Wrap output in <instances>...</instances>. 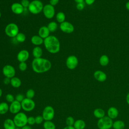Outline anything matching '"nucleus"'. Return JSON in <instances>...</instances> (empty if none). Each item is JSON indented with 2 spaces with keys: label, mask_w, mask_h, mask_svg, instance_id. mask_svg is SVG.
Wrapping results in <instances>:
<instances>
[{
  "label": "nucleus",
  "mask_w": 129,
  "mask_h": 129,
  "mask_svg": "<svg viewBox=\"0 0 129 129\" xmlns=\"http://www.w3.org/2000/svg\"><path fill=\"white\" fill-rule=\"evenodd\" d=\"M33 71L36 73L41 74L48 71L51 68V62L48 59L40 57L34 58L31 63Z\"/></svg>",
  "instance_id": "nucleus-1"
},
{
  "label": "nucleus",
  "mask_w": 129,
  "mask_h": 129,
  "mask_svg": "<svg viewBox=\"0 0 129 129\" xmlns=\"http://www.w3.org/2000/svg\"><path fill=\"white\" fill-rule=\"evenodd\" d=\"M43 44L46 50L50 53L58 52L60 48V44L58 39L53 35H49L44 39Z\"/></svg>",
  "instance_id": "nucleus-2"
},
{
  "label": "nucleus",
  "mask_w": 129,
  "mask_h": 129,
  "mask_svg": "<svg viewBox=\"0 0 129 129\" xmlns=\"http://www.w3.org/2000/svg\"><path fill=\"white\" fill-rule=\"evenodd\" d=\"M43 7V4L41 1L33 0L30 2L28 9L31 14L36 15L42 11Z\"/></svg>",
  "instance_id": "nucleus-3"
},
{
  "label": "nucleus",
  "mask_w": 129,
  "mask_h": 129,
  "mask_svg": "<svg viewBox=\"0 0 129 129\" xmlns=\"http://www.w3.org/2000/svg\"><path fill=\"white\" fill-rule=\"evenodd\" d=\"M27 119L28 117L25 113L19 112L15 114L13 120L16 127L22 128L27 125Z\"/></svg>",
  "instance_id": "nucleus-4"
},
{
  "label": "nucleus",
  "mask_w": 129,
  "mask_h": 129,
  "mask_svg": "<svg viewBox=\"0 0 129 129\" xmlns=\"http://www.w3.org/2000/svg\"><path fill=\"white\" fill-rule=\"evenodd\" d=\"M19 29L18 25L14 23L8 24L5 28V32L6 35L9 37L14 38L19 33Z\"/></svg>",
  "instance_id": "nucleus-5"
},
{
  "label": "nucleus",
  "mask_w": 129,
  "mask_h": 129,
  "mask_svg": "<svg viewBox=\"0 0 129 129\" xmlns=\"http://www.w3.org/2000/svg\"><path fill=\"white\" fill-rule=\"evenodd\" d=\"M112 119L108 116L99 119L97 121V125L99 129H110L113 125Z\"/></svg>",
  "instance_id": "nucleus-6"
},
{
  "label": "nucleus",
  "mask_w": 129,
  "mask_h": 129,
  "mask_svg": "<svg viewBox=\"0 0 129 129\" xmlns=\"http://www.w3.org/2000/svg\"><path fill=\"white\" fill-rule=\"evenodd\" d=\"M22 108L25 111H32L35 107V103L32 99L25 98L21 102Z\"/></svg>",
  "instance_id": "nucleus-7"
},
{
  "label": "nucleus",
  "mask_w": 129,
  "mask_h": 129,
  "mask_svg": "<svg viewBox=\"0 0 129 129\" xmlns=\"http://www.w3.org/2000/svg\"><path fill=\"white\" fill-rule=\"evenodd\" d=\"M42 116L45 121L51 120L54 116V108L51 106H46L42 111Z\"/></svg>",
  "instance_id": "nucleus-8"
},
{
  "label": "nucleus",
  "mask_w": 129,
  "mask_h": 129,
  "mask_svg": "<svg viewBox=\"0 0 129 129\" xmlns=\"http://www.w3.org/2000/svg\"><path fill=\"white\" fill-rule=\"evenodd\" d=\"M42 12L45 17L48 19H50L53 18L55 13L54 6L49 4L44 6Z\"/></svg>",
  "instance_id": "nucleus-9"
},
{
  "label": "nucleus",
  "mask_w": 129,
  "mask_h": 129,
  "mask_svg": "<svg viewBox=\"0 0 129 129\" xmlns=\"http://www.w3.org/2000/svg\"><path fill=\"white\" fill-rule=\"evenodd\" d=\"M79 63V60L77 57L74 55L69 56L66 61L67 67L70 70H74L77 68Z\"/></svg>",
  "instance_id": "nucleus-10"
},
{
  "label": "nucleus",
  "mask_w": 129,
  "mask_h": 129,
  "mask_svg": "<svg viewBox=\"0 0 129 129\" xmlns=\"http://www.w3.org/2000/svg\"><path fill=\"white\" fill-rule=\"evenodd\" d=\"M2 72L5 77L12 78L15 77L16 71L14 67L10 64H6L3 68Z\"/></svg>",
  "instance_id": "nucleus-11"
},
{
  "label": "nucleus",
  "mask_w": 129,
  "mask_h": 129,
  "mask_svg": "<svg viewBox=\"0 0 129 129\" xmlns=\"http://www.w3.org/2000/svg\"><path fill=\"white\" fill-rule=\"evenodd\" d=\"M59 28L62 32L68 34L73 33L75 30L74 25L68 21H64L60 23Z\"/></svg>",
  "instance_id": "nucleus-12"
},
{
  "label": "nucleus",
  "mask_w": 129,
  "mask_h": 129,
  "mask_svg": "<svg viewBox=\"0 0 129 129\" xmlns=\"http://www.w3.org/2000/svg\"><path fill=\"white\" fill-rule=\"evenodd\" d=\"M22 108L21 102L15 100L11 103L9 106V111L12 114H17L19 113Z\"/></svg>",
  "instance_id": "nucleus-13"
},
{
  "label": "nucleus",
  "mask_w": 129,
  "mask_h": 129,
  "mask_svg": "<svg viewBox=\"0 0 129 129\" xmlns=\"http://www.w3.org/2000/svg\"><path fill=\"white\" fill-rule=\"evenodd\" d=\"M29 57V52L27 50L22 49L20 50L17 54V58L18 60L21 62H26Z\"/></svg>",
  "instance_id": "nucleus-14"
},
{
  "label": "nucleus",
  "mask_w": 129,
  "mask_h": 129,
  "mask_svg": "<svg viewBox=\"0 0 129 129\" xmlns=\"http://www.w3.org/2000/svg\"><path fill=\"white\" fill-rule=\"evenodd\" d=\"M11 10L13 13L16 15H20L22 14L24 11V8L21 4L19 3H13L11 7Z\"/></svg>",
  "instance_id": "nucleus-15"
},
{
  "label": "nucleus",
  "mask_w": 129,
  "mask_h": 129,
  "mask_svg": "<svg viewBox=\"0 0 129 129\" xmlns=\"http://www.w3.org/2000/svg\"><path fill=\"white\" fill-rule=\"evenodd\" d=\"M93 76L95 80L100 82H103L107 79V75L105 72L101 70H97L94 72Z\"/></svg>",
  "instance_id": "nucleus-16"
},
{
  "label": "nucleus",
  "mask_w": 129,
  "mask_h": 129,
  "mask_svg": "<svg viewBox=\"0 0 129 129\" xmlns=\"http://www.w3.org/2000/svg\"><path fill=\"white\" fill-rule=\"evenodd\" d=\"M50 31L46 26L41 27L38 30V35L42 38L44 39L45 38L48 37L50 35Z\"/></svg>",
  "instance_id": "nucleus-17"
},
{
  "label": "nucleus",
  "mask_w": 129,
  "mask_h": 129,
  "mask_svg": "<svg viewBox=\"0 0 129 129\" xmlns=\"http://www.w3.org/2000/svg\"><path fill=\"white\" fill-rule=\"evenodd\" d=\"M107 116L112 119H115L118 115V110L115 107L111 106L107 110Z\"/></svg>",
  "instance_id": "nucleus-18"
},
{
  "label": "nucleus",
  "mask_w": 129,
  "mask_h": 129,
  "mask_svg": "<svg viewBox=\"0 0 129 129\" xmlns=\"http://www.w3.org/2000/svg\"><path fill=\"white\" fill-rule=\"evenodd\" d=\"M31 42L34 45L39 46L43 43L44 39L38 35H35L31 37Z\"/></svg>",
  "instance_id": "nucleus-19"
},
{
  "label": "nucleus",
  "mask_w": 129,
  "mask_h": 129,
  "mask_svg": "<svg viewBox=\"0 0 129 129\" xmlns=\"http://www.w3.org/2000/svg\"><path fill=\"white\" fill-rule=\"evenodd\" d=\"M4 129H15L16 126L13 120L7 118L4 122Z\"/></svg>",
  "instance_id": "nucleus-20"
},
{
  "label": "nucleus",
  "mask_w": 129,
  "mask_h": 129,
  "mask_svg": "<svg viewBox=\"0 0 129 129\" xmlns=\"http://www.w3.org/2000/svg\"><path fill=\"white\" fill-rule=\"evenodd\" d=\"M42 53V49L40 46H36L34 47L32 50V55L34 58L41 57Z\"/></svg>",
  "instance_id": "nucleus-21"
},
{
  "label": "nucleus",
  "mask_w": 129,
  "mask_h": 129,
  "mask_svg": "<svg viewBox=\"0 0 129 129\" xmlns=\"http://www.w3.org/2000/svg\"><path fill=\"white\" fill-rule=\"evenodd\" d=\"M93 115L96 118L100 119L105 116V112L103 109L100 108H97L94 110Z\"/></svg>",
  "instance_id": "nucleus-22"
},
{
  "label": "nucleus",
  "mask_w": 129,
  "mask_h": 129,
  "mask_svg": "<svg viewBox=\"0 0 129 129\" xmlns=\"http://www.w3.org/2000/svg\"><path fill=\"white\" fill-rule=\"evenodd\" d=\"M99 64L102 67L107 66L109 62V57L106 54L102 55L99 59Z\"/></svg>",
  "instance_id": "nucleus-23"
},
{
  "label": "nucleus",
  "mask_w": 129,
  "mask_h": 129,
  "mask_svg": "<svg viewBox=\"0 0 129 129\" xmlns=\"http://www.w3.org/2000/svg\"><path fill=\"white\" fill-rule=\"evenodd\" d=\"M10 84L13 87L17 88L21 86L22 82L21 80L19 78L17 77H14L11 79Z\"/></svg>",
  "instance_id": "nucleus-24"
},
{
  "label": "nucleus",
  "mask_w": 129,
  "mask_h": 129,
  "mask_svg": "<svg viewBox=\"0 0 129 129\" xmlns=\"http://www.w3.org/2000/svg\"><path fill=\"white\" fill-rule=\"evenodd\" d=\"M73 126L75 129H84L86 127V123L82 119H77L75 120Z\"/></svg>",
  "instance_id": "nucleus-25"
},
{
  "label": "nucleus",
  "mask_w": 129,
  "mask_h": 129,
  "mask_svg": "<svg viewBox=\"0 0 129 129\" xmlns=\"http://www.w3.org/2000/svg\"><path fill=\"white\" fill-rule=\"evenodd\" d=\"M112 127L113 129H124L125 123L121 120H117L113 122Z\"/></svg>",
  "instance_id": "nucleus-26"
},
{
  "label": "nucleus",
  "mask_w": 129,
  "mask_h": 129,
  "mask_svg": "<svg viewBox=\"0 0 129 129\" xmlns=\"http://www.w3.org/2000/svg\"><path fill=\"white\" fill-rule=\"evenodd\" d=\"M9 110V106L7 103L3 102L0 103V114H5Z\"/></svg>",
  "instance_id": "nucleus-27"
},
{
  "label": "nucleus",
  "mask_w": 129,
  "mask_h": 129,
  "mask_svg": "<svg viewBox=\"0 0 129 129\" xmlns=\"http://www.w3.org/2000/svg\"><path fill=\"white\" fill-rule=\"evenodd\" d=\"M55 18L57 22L60 24L65 21L66 15L64 13L62 12H59L56 14Z\"/></svg>",
  "instance_id": "nucleus-28"
},
{
  "label": "nucleus",
  "mask_w": 129,
  "mask_h": 129,
  "mask_svg": "<svg viewBox=\"0 0 129 129\" xmlns=\"http://www.w3.org/2000/svg\"><path fill=\"white\" fill-rule=\"evenodd\" d=\"M50 32H53L56 30L58 27L57 23L54 21H51L49 23L47 26Z\"/></svg>",
  "instance_id": "nucleus-29"
},
{
  "label": "nucleus",
  "mask_w": 129,
  "mask_h": 129,
  "mask_svg": "<svg viewBox=\"0 0 129 129\" xmlns=\"http://www.w3.org/2000/svg\"><path fill=\"white\" fill-rule=\"evenodd\" d=\"M43 127L44 129H55V125L51 120H46L43 123Z\"/></svg>",
  "instance_id": "nucleus-30"
},
{
  "label": "nucleus",
  "mask_w": 129,
  "mask_h": 129,
  "mask_svg": "<svg viewBox=\"0 0 129 129\" xmlns=\"http://www.w3.org/2000/svg\"><path fill=\"white\" fill-rule=\"evenodd\" d=\"M16 40L20 42V43H23L26 40V35L21 32H19L15 37Z\"/></svg>",
  "instance_id": "nucleus-31"
},
{
  "label": "nucleus",
  "mask_w": 129,
  "mask_h": 129,
  "mask_svg": "<svg viewBox=\"0 0 129 129\" xmlns=\"http://www.w3.org/2000/svg\"><path fill=\"white\" fill-rule=\"evenodd\" d=\"M26 98L29 99H32L35 96V91L32 89H28L26 93Z\"/></svg>",
  "instance_id": "nucleus-32"
},
{
  "label": "nucleus",
  "mask_w": 129,
  "mask_h": 129,
  "mask_svg": "<svg viewBox=\"0 0 129 129\" xmlns=\"http://www.w3.org/2000/svg\"><path fill=\"white\" fill-rule=\"evenodd\" d=\"M75 120L72 116H68L66 120V123L67 126H73Z\"/></svg>",
  "instance_id": "nucleus-33"
},
{
  "label": "nucleus",
  "mask_w": 129,
  "mask_h": 129,
  "mask_svg": "<svg viewBox=\"0 0 129 129\" xmlns=\"http://www.w3.org/2000/svg\"><path fill=\"white\" fill-rule=\"evenodd\" d=\"M19 70L22 71L24 72L25 71L27 68V64L26 62H21L19 64Z\"/></svg>",
  "instance_id": "nucleus-34"
},
{
  "label": "nucleus",
  "mask_w": 129,
  "mask_h": 129,
  "mask_svg": "<svg viewBox=\"0 0 129 129\" xmlns=\"http://www.w3.org/2000/svg\"><path fill=\"white\" fill-rule=\"evenodd\" d=\"M6 99L7 101H8V102L12 103V102H13L15 100V98L14 96L12 94H8L6 96Z\"/></svg>",
  "instance_id": "nucleus-35"
},
{
  "label": "nucleus",
  "mask_w": 129,
  "mask_h": 129,
  "mask_svg": "<svg viewBox=\"0 0 129 129\" xmlns=\"http://www.w3.org/2000/svg\"><path fill=\"white\" fill-rule=\"evenodd\" d=\"M35 123V117L31 116L28 117L27 119V124H29V125H33Z\"/></svg>",
  "instance_id": "nucleus-36"
},
{
  "label": "nucleus",
  "mask_w": 129,
  "mask_h": 129,
  "mask_svg": "<svg viewBox=\"0 0 129 129\" xmlns=\"http://www.w3.org/2000/svg\"><path fill=\"white\" fill-rule=\"evenodd\" d=\"M35 123L38 124H41L44 120L42 115H37L35 117Z\"/></svg>",
  "instance_id": "nucleus-37"
},
{
  "label": "nucleus",
  "mask_w": 129,
  "mask_h": 129,
  "mask_svg": "<svg viewBox=\"0 0 129 129\" xmlns=\"http://www.w3.org/2000/svg\"><path fill=\"white\" fill-rule=\"evenodd\" d=\"M21 4L22 5V6L24 7V8H28L30 2L29 0H21Z\"/></svg>",
  "instance_id": "nucleus-38"
},
{
  "label": "nucleus",
  "mask_w": 129,
  "mask_h": 129,
  "mask_svg": "<svg viewBox=\"0 0 129 129\" xmlns=\"http://www.w3.org/2000/svg\"><path fill=\"white\" fill-rule=\"evenodd\" d=\"M24 99V96L22 94H18L15 97V100L20 102H21Z\"/></svg>",
  "instance_id": "nucleus-39"
},
{
  "label": "nucleus",
  "mask_w": 129,
  "mask_h": 129,
  "mask_svg": "<svg viewBox=\"0 0 129 129\" xmlns=\"http://www.w3.org/2000/svg\"><path fill=\"white\" fill-rule=\"evenodd\" d=\"M85 6V2L81 3H78V4H77L76 8L79 11H82V10H83L84 9Z\"/></svg>",
  "instance_id": "nucleus-40"
},
{
  "label": "nucleus",
  "mask_w": 129,
  "mask_h": 129,
  "mask_svg": "<svg viewBox=\"0 0 129 129\" xmlns=\"http://www.w3.org/2000/svg\"><path fill=\"white\" fill-rule=\"evenodd\" d=\"M59 1V0H49V4L53 6H55L58 3Z\"/></svg>",
  "instance_id": "nucleus-41"
},
{
  "label": "nucleus",
  "mask_w": 129,
  "mask_h": 129,
  "mask_svg": "<svg viewBox=\"0 0 129 129\" xmlns=\"http://www.w3.org/2000/svg\"><path fill=\"white\" fill-rule=\"evenodd\" d=\"M11 82V79L7 78V77H5L4 79V83L5 85H9V84H10Z\"/></svg>",
  "instance_id": "nucleus-42"
},
{
  "label": "nucleus",
  "mask_w": 129,
  "mask_h": 129,
  "mask_svg": "<svg viewBox=\"0 0 129 129\" xmlns=\"http://www.w3.org/2000/svg\"><path fill=\"white\" fill-rule=\"evenodd\" d=\"M95 0H85L84 2L86 4H87V5H92V4H93L95 2Z\"/></svg>",
  "instance_id": "nucleus-43"
},
{
  "label": "nucleus",
  "mask_w": 129,
  "mask_h": 129,
  "mask_svg": "<svg viewBox=\"0 0 129 129\" xmlns=\"http://www.w3.org/2000/svg\"><path fill=\"white\" fill-rule=\"evenodd\" d=\"M21 129H32L31 127L29 125H26L25 126L22 127L21 128Z\"/></svg>",
  "instance_id": "nucleus-44"
},
{
  "label": "nucleus",
  "mask_w": 129,
  "mask_h": 129,
  "mask_svg": "<svg viewBox=\"0 0 129 129\" xmlns=\"http://www.w3.org/2000/svg\"><path fill=\"white\" fill-rule=\"evenodd\" d=\"M63 129H75L73 126H66Z\"/></svg>",
  "instance_id": "nucleus-45"
},
{
  "label": "nucleus",
  "mask_w": 129,
  "mask_h": 129,
  "mask_svg": "<svg viewBox=\"0 0 129 129\" xmlns=\"http://www.w3.org/2000/svg\"><path fill=\"white\" fill-rule=\"evenodd\" d=\"M126 101L127 103L129 105V92L127 94L126 96Z\"/></svg>",
  "instance_id": "nucleus-46"
},
{
  "label": "nucleus",
  "mask_w": 129,
  "mask_h": 129,
  "mask_svg": "<svg viewBox=\"0 0 129 129\" xmlns=\"http://www.w3.org/2000/svg\"><path fill=\"white\" fill-rule=\"evenodd\" d=\"M125 8L127 10L129 11V1L127 2L125 4Z\"/></svg>",
  "instance_id": "nucleus-47"
},
{
  "label": "nucleus",
  "mask_w": 129,
  "mask_h": 129,
  "mask_svg": "<svg viewBox=\"0 0 129 129\" xmlns=\"http://www.w3.org/2000/svg\"><path fill=\"white\" fill-rule=\"evenodd\" d=\"M77 4L78 3H83L84 2L85 0H74Z\"/></svg>",
  "instance_id": "nucleus-48"
},
{
  "label": "nucleus",
  "mask_w": 129,
  "mask_h": 129,
  "mask_svg": "<svg viewBox=\"0 0 129 129\" xmlns=\"http://www.w3.org/2000/svg\"><path fill=\"white\" fill-rule=\"evenodd\" d=\"M2 94H3V91H2V90L1 89V88H0V97L2 96Z\"/></svg>",
  "instance_id": "nucleus-49"
},
{
  "label": "nucleus",
  "mask_w": 129,
  "mask_h": 129,
  "mask_svg": "<svg viewBox=\"0 0 129 129\" xmlns=\"http://www.w3.org/2000/svg\"><path fill=\"white\" fill-rule=\"evenodd\" d=\"M15 129H21V127H16L15 128Z\"/></svg>",
  "instance_id": "nucleus-50"
},
{
  "label": "nucleus",
  "mask_w": 129,
  "mask_h": 129,
  "mask_svg": "<svg viewBox=\"0 0 129 129\" xmlns=\"http://www.w3.org/2000/svg\"><path fill=\"white\" fill-rule=\"evenodd\" d=\"M1 16H2V14H1V12L0 11V18H1Z\"/></svg>",
  "instance_id": "nucleus-51"
}]
</instances>
